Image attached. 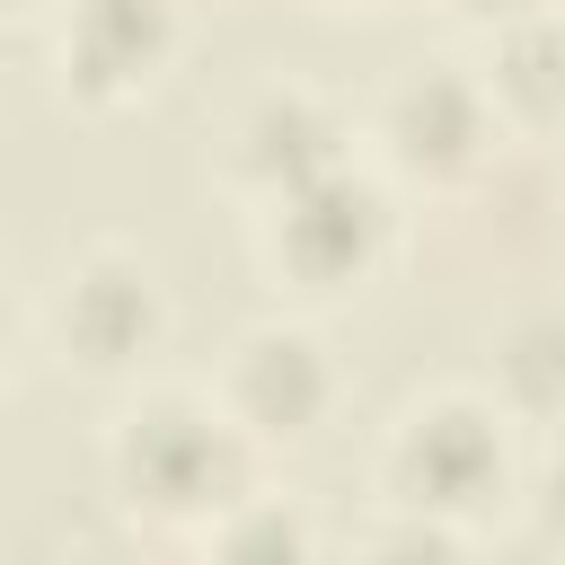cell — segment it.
Returning <instances> with one entry per match:
<instances>
[{
    "instance_id": "9",
    "label": "cell",
    "mask_w": 565,
    "mask_h": 565,
    "mask_svg": "<svg viewBox=\"0 0 565 565\" xmlns=\"http://www.w3.org/2000/svg\"><path fill=\"white\" fill-rule=\"evenodd\" d=\"M512 62H521V88H530V97H547V88H556V62H565V44H556V35H530Z\"/></svg>"
},
{
    "instance_id": "10",
    "label": "cell",
    "mask_w": 565,
    "mask_h": 565,
    "mask_svg": "<svg viewBox=\"0 0 565 565\" xmlns=\"http://www.w3.org/2000/svg\"><path fill=\"white\" fill-rule=\"evenodd\" d=\"M556 486H565V477H556Z\"/></svg>"
},
{
    "instance_id": "6",
    "label": "cell",
    "mask_w": 565,
    "mask_h": 565,
    "mask_svg": "<svg viewBox=\"0 0 565 565\" xmlns=\"http://www.w3.org/2000/svg\"><path fill=\"white\" fill-rule=\"evenodd\" d=\"M141 327H150V291H141L132 274H88V282H79V300H71V335H79L97 362H115Z\"/></svg>"
},
{
    "instance_id": "4",
    "label": "cell",
    "mask_w": 565,
    "mask_h": 565,
    "mask_svg": "<svg viewBox=\"0 0 565 565\" xmlns=\"http://www.w3.org/2000/svg\"><path fill=\"white\" fill-rule=\"evenodd\" d=\"M159 0H79V62L97 71V79H115V71H141L150 53H159Z\"/></svg>"
},
{
    "instance_id": "7",
    "label": "cell",
    "mask_w": 565,
    "mask_h": 565,
    "mask_svg": "<svg viewBox=\"0 0 565 565\" xmlns=\"http://www.w3.org/2000/svg\"><path fill=\"white\" fill-rule=\"evenodd\" d=\"M397 132H406V150L424 159H459L468 141H477V106L450 88V79H424V88H406V106H397Z\"/></svg>"
},
{
    "instance_id": "2",
    "label": "cell",
    "mask_w": 565,
    "mask_h": 565,
    "mask_svg": "<svg viewBox=\"0 0 565 565\" xmlns=\"http://www.w3.org/2000/svg\"><path fill=\"white\" fill-rule=\"evenodd\" d=\"M221 477H230V441H221L212 424H194V415H150V424L132 433V486H141L150 503L185 512V503L221 494Z\"/></svg>"
},
{
    "instance_id": "3",
    "label": "cell",
    "mask_w": 565,
    "mask_h": 565,
    "mask_svg": "<svg viewBox=\"0 0 565 565\" xmlns=\"http://www.w3.org/2000/svg\"><path fill=\"white\" fill-rule=\"evenodd\" d=\"M494 441H486V424L477 415H433L415 441H406V477H415V494L424 503H477L486 486H494Z\"/></svg>"
},
{
    "instance_id": "8",
    "label": "cell",
    "mask_w": 565,
    "mask_h": 565,
    "mask_svg": "<svg viewBox=\"0 0 565 565\" xmlns=\"http://www.w3.org/2000/svg\"><path fill=\"white\" fill-rule=\"evenodd\" d=\"M318 159H327V124L309 106H265L256 115V168H282L291 185H309Z\"/></svg>"
},
{
    "instance_id": "5",
    "label": "cell",
    "mask_w": 565,
    "mask_h": 565,
    "mask_svg": "<svg viewBox=\"0 0 565 565\" xmlns=\"http://www.w3.org/2000/svg\"><path fill=\"white\" fill-rule=\"evenodd\" d=\"M247 406H256V424H309L318 415V362H309V344H291V335H274V344H256L247 353Z\"/></svg>"
},
{
    "instance_id": "1",
    "label": "cell",
    "mask_w": 565,
    "mask_h": 565,
    "mask_svg": "<svg viewBox=\"0 0 565 565\" xmlns=\"http://www.w3.org/2000/svg\"><path fill=\"white\" fill-rule=\"evenodd\" d=\"M380 238V194L353 185V177H309L291 185V212H282V256L300 274H353Z\"/></svg>"
}]
</instances>
